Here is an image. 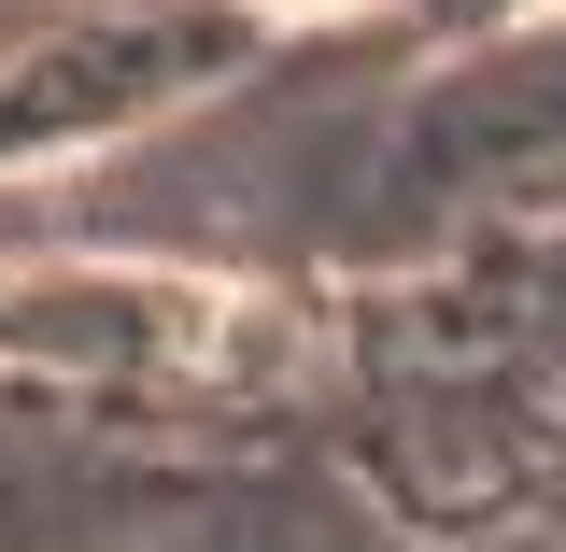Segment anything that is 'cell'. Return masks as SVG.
<instances>
[{
  "label": "cell",
  "instance_id": "7a4b0ae2",
  "mask_svg": "<svg viewBox=\"0 0 566 552\" xmlns=\"http://www.w3.org/2000/svg\"><path fill=\"white\" fill-rule=\"evenodd\" d=\"M255 14H283V29H340V14H382V0H255Z\"/></svg>",
  "mask_w": 566,
  "mask_h": 552
},
{
  "label": "cell",
  "instance_id": "6da1fadb",
  "mask_svg": "<svg viewBox=\"0 0 566 552\" xmlns=\"http://www.w3.org/2000/svg\"><path fill=\"white\" fill-rule=\"evenodd\" d=\"M283 312L241 283L185 270H14L0 283V354L43 368H156V383H227V368H283Z\"/></svg>",
  "mask_w": 566,
  "mask_h": 552
}]
</instances>
